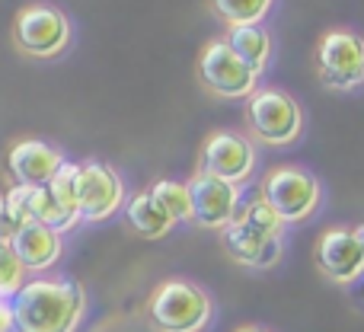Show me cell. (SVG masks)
<instances>
[{
	"label": "cell",
	"mask_w": 364,
	"mask_h": 332,
	"mask_svg": "<svg viewBox=\"0 0 364 332\" xmlns=\"http://www.w3.org/2000/svg\"><path fill=\"white\" fill-rule=\"evenodd\" d=\"M13 48L36 61H55L70 48V19L61 6L36 0L16 10L13 16Z\"/></svg>",
	"instance_id": "obj_5"
},
{
	"label": "cell",
	"mask_w": 364,
	"mask_h": 332,
	"mask_svg": "<svg viewBox=\"0 0 364 332\" xmlns=\"http://www.w3.org/2000/svg\"><path fill=\"white\" fill-rule=\"evenodd\" d=\"M77 173H80V164H64L61 173L55 176V182H51L48 188H51V195L61 201V208H68L70 214L80 218V211H77Z\"/></svg>",
	"instance_id": "obj_21"
},
{
	"label": "cell",
	"mask_w": 364,
	"mask_h": 332,
	"mask_svg": "<svg viewBox=\"0 0 364 332\" xmlns=\"http://www.w3.org/2000/svg\"><path fill=\"white\" fill-rule=\"evenodd\" d=\"M6 176L13 186H32L45 188L55 182V176L61 173V166L68 164L64 154L55 144L42 138H19L6 147Z\"/></svg>",
	"instance_id": "obj_12"
},
{
	"label": "cell",
	"mask_w": 364,
	"mask_h": 332,
	"mask_svg": "<svg viewBox=\"0 0 364 332\" xmlns=\"http://www.w3.org/2000/svg\"><path fill=\"white\" fill-rule=\"evenodd\" d=\"M198 169L233 186H243L256 173V141L237 128H214L201 141Z\"/></svg>",
	"instance_id": "obj_8"
},
{
	"label": "cell",
	"mask_w": 364,
	"mask_h": 332,
	"mask_svg": "<svg viewBox=\"0 0 364 332\" xmlns=\"http://www.w3.org/2000/svg\"><path fill=\"white\" fill-rule=\"evenodd\" d=\"M147 192L157 198V205L164 208L166 214H170L173 220H188V214H192V208H188V188L186 182H176V179H157Z\"/></svg>",
	"instance_id": "obj_19"
},
{
	"label": "cell",
	"mask_w": 364,
	"mask_h": 332,
	"mask_svg": "<svg viewBox=\"0 0 364 332\" xmlns=\"http://www.w3.org/2000/svg\"><path fill=\"white\" fill-rule=\"evenodd\" d=\"M275 0H208V10L227 26V29H237V26H262L265 16L272 13Z\"/></svg>",
	"instance_id": "obj_18"
},
{
	"label": "cell",
	"mask_w": 364,
	"mask_h": 332,
	"mask_svg": "<svg viewBox=\"0 0 364 332\" xmlns=\"http://www.w3.org/2000/svg\"><path fill=\"white\" fill-rule=\"evenodd\" d=\"M314 74L329 93H355L364 87V36L348 26H333L316 38Z\"/></svg>",
	"instance_id": "obj_4"
},
{
	"label": "cell",
	"mask_w": 364,
	"mask_h": 332,
	"mask_svg": "<svg viewBox=\"0 0 364 332\" xmlns=\"http://www.w3.org/2000/svg\"><path fill=\"white\" fill-rule=\"evenodd\" d=\"M243 132L256 144L265 147H288L304 134V109L288 90L259 87L246 100L243 109Z\"/></svg>",
	"instance_id": "obj_3"
},
{
	"label": "cell",
	"mask_w": 364,
	"mask_h": 332,
	"mask_svg": "<svg viewBox=\"0 0 364 332\" xmlns=\"http://www.w3.org/2000/svg\"><path fill=\"white\" fill-rule=\"evenodd\" d=\"M233 332H272L269 326H259V323H243V326H237Z\"/></svg>",
	"instance_id": "obj_24"
},
{
	"label": "cell",
	"mask_w": 364,
	"mask_h": 332,
	"mask_svg": "<svg viewBox=\"0 0 364 332\" xmlns=\"http://www.w3.org/2000/svg\"><path fill=\"white\" fill-rule=\"evenodd\" d=\"M144 314L154 332H205L214 320V301L188 278H164L147 294Z\"/></svg>",
	"instance_id": "obj_2"
},
{
	"label": "cell",
	"mask_w": 364,
	"mask_h": 332,
	"mask_svg": "<svg viewBox=\"0 0 364 332\" xmlns=\"http://www.w3.org/2000/svg\"><path fill=\"white\" fill-rule=\"evenodd\" d=\"M355 230H358V237H361V246H364V224H358V227H355Z\"/></svg>",
	"instance_id": "obj_25"
},
{
	"label": "cell",
	"mask_w": 364,
	"mask_h": 332,
	"mask_svg": "<svg viewBox=\"0 0 364 332\" xmlns=\"http://www.w3.org/2000/svg\"><path fill=\"white\" fill-rule=\"evenodd\" d=\"M188 188V220L201 230H224L237 220L240 208H243V188L233 186V182H224L211 173H201L195 169L192 176L186 179Z\"/></svg>",
	"instance_id": "obj_9"
},
{
	"label": "cell",
	"mask_w": 364,
	"mask_h": 332,
	"mask_svg": "<svg viewBox=\"0 0 364 332\" xmlns=\"http://www.w3.org/2000/svg\"><path fill=\"white\" fill-rule=\"evenodd\" d=\"M0 332H13V307L0 297Z\"/></svg>",
	"instance_id": "obj_23"
},
{
	"label": "cell",
	"mask_w": 364,
	"mask_h": 332,
	"mask_svg": "<svg viewBox=\"0 0 364 332\" xmlns=\"http://www.w3.org/2000/svg\"><path fill=\"white\" fill-rule=\"evenodd\" d=\"M6 205H10L13 218L19 227L26 224H45L58 233H68L80 224L77 214H70L68 208H61V201L51 195V188H32V186H10L6 188Z\"/></svg>",
	"instance_id": "obj_14"
},
{
	"label": "cell",
	"mask_w": 364,
	"mask_h": 332,
	"mask_svg": "<svg viewBox=\"0 0 364 332\" xmlns=\"http://www.w3.org/2000/svg\"><path fill=\"white\" fill-rule=\"evenodd\" d=\"M220 246H224V256L230 262L243 265V269H275L284 256V237H272L262 233L256 227L243 224V220H233L230 227L220 230Z\"/></svg>",
	"instance_id": "obj_13"
},
{
	"label": "cell",
	"mask_w": 364,
	"mask_h": 332,
	"mask_svg": "<svg viewBox=\"0 0 364 332\" xmlns=\"http://www.w3.org/2000/svg\"><path fill=\"white\" fill-rule=\"evenodd\" d=\"M195 77H198L201 90H208L218 100H250L259 90V74L233 55V48L224 38H208L201 45Z\"/></svg>",
	"instance_id": "obj_7"
},
{
	"label": "cell",
	"mask_w": 364,
	"mask_h": 332,
	"mask_svg": "<svg viewBox=\"0 0 364 332\" xmlns=\"http://www.w3.org/2000/svg\"><path fill=\"white\" fill-rule=\"evenodd\" d=\"M224 42L233 48V55L243 64H250L259 77L272 61V32L265 26H237L224 32Z\"/></svg>",
	"instance_id": "obj_17"
},
{
	"label": "cell",
	"mask_w": 364,
	"mask_h": 332,
	"mask_svg": "<svg viewBox=\"0 0 364 332\" xmlns=\"http://www.w3.org/2000/svg\"><path fill=\"white\" fill-rule=\"evenodd\" d=\"M125 182L109 164L100 160H80V173H77V211L80 220L87 224H102V220L115 218L125 211Z\"/></svg>",
	"instance_id": "obj_10"
},
{
	"label": "cell",
	"mask_w": 364,
	"mask_h": 332,
	"mask_svg": "<svg viewBox=\"0 0 364 332\" xmlns=\"http://www.w3.org/2000/svg\"><path fill=\"white\" fill-rule=\"evenodd\" d=\"M13 307V332H77L87 314V291L77 278L38 275L23 284Z\"/></svg>",
	"instance_id": "obj_1"
},
{
	"label": "cell",
	"mask_w": 364,
	"mask_h": 332,
	"mask_svg": "<svg viewBox=\"0 0 364 332\" xmlns=\"http://www.w3.org/2000/svg\"><path fill=\"white\" fill-rule=\"evenodd\" d=\"M259 198L284 220V224H304L323 205V186L310 169L294 164H278L259 182Z\"/></svg>",
	"instance_id": "obj_6"
},
{
	"label": "cell",
	"mask_w": 364,
	"mask_h": 332,
	"mask_svg": "<svg viewBox=\"0 0 364 332\" xmlns=\"http://www.w3.org/2000/svg\"><path fill=\"white\" fill-rule=\"evenodd\" d=\"M26 275H29V272H26L23 262L16 259L13 246L0 243V297H4V301H13V297L23 291Z\"/></svg>",
	"instance_id": "obj_20"
},
{
	"label": "cell",
	"mask_w": 364,
	"mask_h": 332,
	"mask_svg": "<svg viewBox=\"0 0 364 332\" xmlns=\"http://www.w3.org/2000/svg\"><path fill=\"white\" fill-rule=\"evenodd\" d=\"M125 224L141 240H164L176 227V220L157 205V198L151 192H138L125 205Z\"/></svg>",
	"instance_id": "obj_16"
},
{
	"label": "cell",
	"mask_w": 364,
	"mask_h": 332,
	"mask_svg": "<svg viewBox=\"0 0 364 332\" xmlns=\"http://www.w3.org/2000/svg\"><path fill=\"white\" fill-rule=\"evenodd\" d=\"M10 246H13V252H16V259L23 262L26 272L42 275V272L55 269L58 259H61L64 233L51 230V227H45V224H26L16 230V237H13Z\"/></svg>",
	"instance_id": "obj_15"
},
{
	"label": "cell",
	"mask_w": 364,
	"mask_h": 332,
	"mask_svg": "<svg viewBox=\"0 0 364 332\" xmlns=\"http://www.w3.org/2000/svg\"><path fill=\"white\" fill-rule=\"evenodd\" d=\"M314 265L326 282L355 288L364 275V246L355 227H326L314 243Z\"/></svg>",
	"instance_id": "obj_11"
},
{
	"label": "cell",
	"mask_w": 364,
	"mask_h": 332,
	"mask_svg": "<svg viewBox=\"0 0 364 332\" xmlns=\"http://www.w3.org/2000/svg\"><path fill=\"white\" fill-rule=\"evenodd\" d=\"M16 230H19V224H16V218H13L10 205H6V195H0V243L10 246Z\"/></svg>",
	"instance_id": "obj_22"
}]
</instances>
